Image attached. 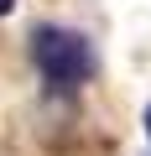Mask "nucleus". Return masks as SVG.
Here are the masks:
<instances>
[{
  "mask_svg": "<svg viewBox=\"0 0 151 156\" xmlns=\"http://www.w3.org/2000/svg\"><path fill=\"white\" fill-rule=\"evenodd\" d=\"M31 62L47 78L52 94H73V89H84L89 78L99 73L94 42L84 31H73V26H37L31 31Z\"/></svg>",
  "mask_w": 151,
  "mask_h": 156,
  "instance_id": "1",
  "label": "nucleus"
},
{
  "mask_svg": "<svg viewBox=\"0 0 151 156\" xmlns=\"http://www.w3.org/2000/svg\"><path fill=\"white\" fill-rule=\"evenodd\" d=\"M146 135H151V109H146Z\"/></svg>",
  "mask_w": 151,
  "mask_h": 156,
  "instance_id": "3",
  "label": "nucleus"
},
{
  "mask_svg": "<svg viewBox=\"0 0 151 156\" xmlns=\"http://www.w3.org/2000/svg\"><path fill=\"white\" fill-rule=\"evenodd\" d=\"M11 11H16V0H0V16H11Z\"/></svg>",
  "mask_w": 151,
  "mask_h": 156,
  "instance_id": "2",
  "label": "nucleus"
}]
</instances>
